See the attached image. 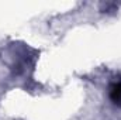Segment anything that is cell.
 <instances>
[{"label":"cell","mask_w":121,"mask_h":120,"mask_svg":"<svg viewBox=\"0 0 121 120\" xmlns=\"http://www.w3.org/2000/svg\"><path fill=\"white\" fill-rule=\"evenodd\" d=\"M110 99L114 103L121 105V82H116L110 86Z\"/></svg>","instance_id":"6da1fadb"}]
</instances>
